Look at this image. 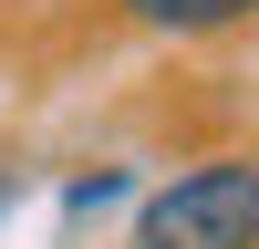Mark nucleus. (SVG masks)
<instances>
[{"mask_svg":"<svg viewBox=\"0 0 259 249\" xmlns=\"http://www.w3.org/2000/svg\"><path fill=\"white\" fill-rule=\"evenodd\" d=\"M135 249H259V166L218 156L197 177H177L166 197H145Z\"/></svg>","mask_w":259,"mask_h":249,"instance_id":"nucleus-1","label":"nucleus"},{"mask_svg":"<svg viewBox=\"0 0 259 249\" xmlns=\"http://www.w3.org/2000/svg\"><path fill=\"white\" fill-rule=\"evenodd\" d=\"M124 11H135L145 31H228V21H249L259 0H124Z\"/></svg>","mask_w":259,"mask_h":249,"instance_id":"nucleus-2","label":"nucleus"},{"mask_svg":"<svg viewBox=\"0 0 259 249\" xmlns=\"http://www.w3.org/2000/svg\"><path fill=\"white\" fill-rule=\"evenodd\" d=\"M104 197H124V177H114V166H94V177H73V187H62V208H73V218H83V208H104Z\"/></svg>","mask_w":259,"mask_h":249,"instance_id":"nucleus-3","label":"nucleus"}]
</instances>
